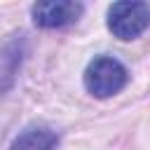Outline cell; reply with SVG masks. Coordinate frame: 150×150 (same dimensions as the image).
Returning a JSON list of instances; mask_svg holds the SVG:
<instances>
[{"label":"cell","instance_id":"cell-1","mask_svg":"<svg viewBox=\"0 0 150 150\" xmlns=\"http://www.w3.org/2000/svg\"><path fill=\"white\" fill-rule=\"evenodd\" d=\"M129 82V73L124 68L122 61H117L115 56H96L87 70H84V87L89 94L98 96V98H108L115 96L117 91H122Z\"/></svg>","mask_w":150,"mask_h":150},{"label":"cell","instance_id":"cell-2","mask_svg":"<svg viewBox=\"0 0 150 150\" xmlns=\"http://www.w3.org/2000/svg\"><path fill=\"white\" fill-rule=\"evenodd\" d=\"M150 26L148 2H112L108 7V28L120 40H134Z\"/></svg>","mask_w":150,"mask_h":150},{"label":"cell","instance_id":"cell-3","mask_svg":"<svg viewBox=\"0 0 150 150\" xmlns=\"http://www.w3.org/2000/svg\"><path fill=\"white\" fill-rule=\"evenodd\" d=\"M84 12L82 2L73 0H52V2H35L30 7V16L40 28H63L75 23Z\"/></svg>","mask_w":150,"mask_h":150},{"label":"cell","instance_id":"cell-4","mask_svg":"<svg viewBox=\"0 0 150 150\" xmlns=\"http://www.w3.org/2000/svg\"><path fill=\"white\" fill-rule=\"evenodd\" d=\"M23 54H26V42L21 35H14L5 42L2 47V56H0V77H2V91H9L19 68H21V61H23Z\"/></svg>","mask_w":150,"mask_h":150},{"label":"cell","instance_id":"cell-5","mask_svg":"<svg viewBox=\"0 0 150 150\" xmlns=\"http://www.w3.org/2000/svg\"><path fill=\"white\" fill-rule=\"evenodd\" d=\"M59 143V134L45 124H33L23 129L9 145V150H54Z\"/></svg>","mask_w":150,"mask_h":150}]
</instances>
